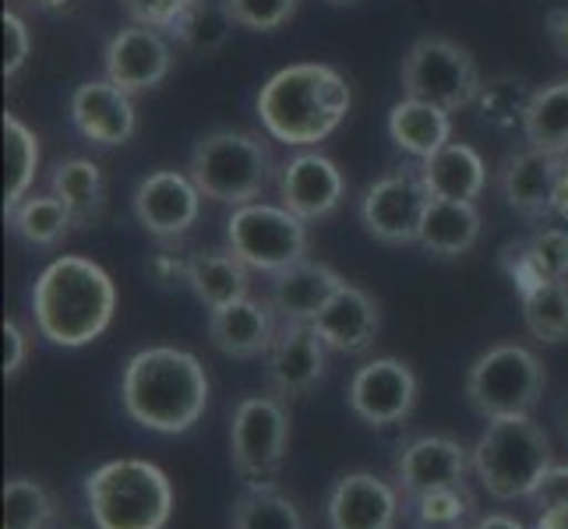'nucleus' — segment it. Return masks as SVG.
I'll list each match as a JSON object with an SVG mask.
<instances>
[{"mask_svg": "<svg viewBox=\"0 0 568 529\" xmlns=\"http://www.w3.org/2000/svg\"><path fill=\"white\" fill-rule=\"evenodd\" d=\"M209 370L187 349L149 346L124 364L121 403L124 414L155 435H184L209 409Z\"/></svg>", "mask_w": 568, "mask_h": 529, "instance_id": "nucleus-1", "label": "nucleus"}, {"mask_svg": "<svg viewBox=\"0 0 568 529\" xmlns=\"http://www.w3.org/2000/svg\"><path fill=\"white\" fill-rule=\"evenodd\" d=\"M116 311V286L103 265L82 254H61L36 276L32 322L53 346L78 349L103 336Z\"/></svg>", "mask_w": 568, "mask_h": 529, "instance_id": "nucleus-2", "label": "nucleus"}, {"mask_svg": "<svg viewBox=\"0 0 568 529\" xmlns=\"http://www.w3.org/2000/svg\"><path fill=\"white\" fill-rule=\"evenodd\" d=\"M354 95L346 78L328 64H290L262 85L254 110L262 128L290 149H311L336 131Z\"/></svg>", "mask_w": 568, "mask_h": 529, "instance_id": "nucleus-3", "label": "nucleus"}, {"mask_svg": "<svg viewBox=\"0 0 568 529\" xmlns=\"http://www.w3.org/2000/svg\"><path fill=\"white\" fill-rule=\"evenodd\" d=\"M85 505L95 529H166L173 484L149 459H110L85 477Z\"/></svg>", "mask_w": 568, "mask_h": 529, "instance_id": "nucleus-4", "label": "nucleus"}, {"mask_svg": "<svg viewBox=\"0 0 568 529\" xmlns=\"http://www.w3.org/2000/svg\"><path fill=\"white\" fill-rule=\"evenodd\" d=\"M191 181L199 184L202 199L230 208L251 205L262 199V191L276 181V160L272 149L251 131L220 128L202 134L187 160Z\"/></svg>", "mask_w": 568, "mask_h": 529, "instance_id": "nucleus-5", "label": "nucleus"}, {"mask_svg": "<svg viewBox=\"0 0 568 529\" xmlns=\"http://www.w3.org/2000/svg\"><path fill=\"white\" fill-rule=\"evenodd\" d=\"M469 462H474L480 487L495 501L530 498L540 477L555 466L551 441H547L544 427L534 424V417L487 420Z\"/></svg>", "mask_w": 568, "mask_h": 529, "instance_id": "nucleus-6", "label": "nucleus"}, {"mask_svg": "<svg viewBox=\"0 0 568 529\" xmlns=\"http://www.w3.org/2000/svg\"><path fill=\"white\" fill-rule=\"evenodd\" d=\"M547 388V370L530 346L501 343L469 364L466 399L484 420L530 417Z\"/></svg>", "mask_w": 568, "mask_h": 529, "instance_id": "nucleus-7", "label": "nucleus"}, {"mask_svg": "<svg viewBox=\"0 0 568 529\" xmlns=\"http://www.w3.org/2000/svg\"><path fill=\"white\" fill-rule=\"evenodd\" d=\"M403 95L456 113L480 95V68L466 47L445 35H420L403 57Z\"/></svg>", "mask_w": 568, "mask_h": 529, "instance_id": "nucleus-8", "label": "nucleus"}, {"mask_svg": "<svg viewBox=\"0 0 568 529\" xmlns=\"http://www.w3.org/2000/svg\"><path fill=\"white\" fill-rule=\"evenodd\" d=\"M226 247L251 272H276L307 258V223L293 215L286 205L251 202L230 212L226 220Z\"/></svg>", "mask_w": 568, "mask_h": 529, "instance_id": "nucleus-9", "label": "nucleus"}, {"mask_svg": "<svg viewBox=\"0 0 568 529\" xmlns=\"http://www.w3.org/2000/svg\"><path fill=\"white\" fill-rule=\"evenodd\" d=\"M290 452V409L280 396H247L230 420V462L244 484H276Z\"/></svg>", "mask_w": 568, "mask_h": 529, "instance_id": "nucleus-10", "label": "nucleus"}, {"mask_svg": "<svg viewBox=\"0 0 568 529\" xmlns=\"http://www.w3.org/2000/svg\"><path fill=\"white\" fill-rule=\"evenodd\" d=\"M430 205V191L424 184L420 163H406L378 176L361 194V223L367 237H375L385 247L417 244L424 212Z\"/></svg>", "mask_w": 568, "mask_h": 529, "instance_id": "nucleus-11", "label": "nucleus"}, {"mask_svg": "<svg viewBox=\"0 0 568 529\" xmlns=\"http://www.w3.org/2000/svg\"><path fill=\"white\" fill-rule=\"evenodd\" d=\"M417 375L399 357H375L354 370L346 385L349 409L371 427H396L417 406Z\"/></svg>", "mask_w": 568, "mask_h": 529, "instance_id": "nucleus-12", "label": "nucleus"}, {"mask_svg": "<svg viewBox=\"0 0 568 529\" xmlns=\"http://www.w3.org/2000/svg\"><path fill=\"white\" fill-rule=\"evenodd\" d=\"M131 212L145 233L155 241L173 244L199 223L202 212V191L191 181V173L178 170H155L142 176L131 194Z\"/></svg>", "mask_w": 568, "mask_h": 529, "instance_id": "nucleus-13", "label": "nucleus"}, {"mask_svg": "<svg viewBox=\"0 0 568 529\" xmlns=\"http://www.w3.org/2000/svg\"><path fill=\"white\" fill-rule=\"evenodd\" d=\"M328 529H396L403 519V491L375 474H346L325 498Z\"/></svg>", "mask_w": 568, "mask_h": 529, "instance_id": "nucleus-14", "label": "nucleus"}, {"mask_svg": "<svg viewBox=\"0 0 568 529\" xmlns=\"http://www.w3.org/2000/svg\"><path fill=\"white\" fill-rule=\"evenodd\" d=\"M173 68V47L160 29L149 26H128L116 32L103 50V71L106 78L131 95L152 92L166 82Z\"/></svg>", "mask_w": 568, "mask_h": 529, "instance_id": "nucleus-15", "label": "nucleus"}, {"mask_svg": "<svg viewBox=\"0 0 568 529\" xmlns=\"http://www.w3.org/2000/svg\"><path fill=\"white\" fill-rule=\"evenodd\" d=\"M325 339L315 322H283L268 349V388L286 403L304 399L325 375Z\"/></svg>", "mask_w": 568, "mask_h": 529, "instance_id": "nucleus-16", "label": "nucleus"}, {"mask_svg": "<svg viewBox=\"0 0 568 529\" xmlns=\"http://www.w3.org/2000/svg\"><path fill=\"white\" fill-rule=\"evenodd\" d=\"M68 113L74 131L100 149L128 145L134 131H139V113H134L131 92L116 89L110 78H92V82L78 85L71 92Z\"/></svg>", "mask_w": 568, "mask_h": 529, "instance_id": "nucleus-17", "label": "nucleus"}, {"mask_svg": "<svg viewBox=\"0 0 568 529\" xmlns=\"http://www.w3.org/2000/svg\"><path fill=\"white\" fill-rule=\"evenodd\" d=\"M280 202L301 215L304 223L325 220L339 208L343 194H346V181L343 170L328 160L322 152H297L280 166Z\"/></svg>", "mask_w": 568, "mask_h": 529, "instance_id": "nucleus-18", "label": "nucleus"}, {"mask_svg": "<svg viewBox=\"0 0 568 529\" xmlns=\"http://www.w3.org/2000/svg\"><path fill=\"white\" fill-rule=\"evenodd\" d=\"M561 155L526 145L523 152L505 155L498 166V187L505 205L530 223H544L555 215V181Z\"/></svg>", "mask_w": 568, "mask_h": 529, "instance_id": "nucleus-19", "label": "nucleus"}, {"mask_svg": "<svg viewBox=\"0 0 568 529\" xmlns=\"http://www.w3.org/2000/svg\"><path fill=\"white\" fill-rule=\"evenodd\" d=\"M466 469H474L469 452L448 435H424L399 448L396 456V487L403 495H424L438 487L466 484Z\"/></svg>", "mask_w": 568, "mask_h": 529, "instance_id": "nucleus-20", "label": "nucleus"}, {"mask_svg": "<svg viewBox=\"0 0 568 529\" xmlns=\"http://www.w3.org/2000/svg\"><path fill=\"white\" fill-rule=\"evenodd\" d=\"M276 311L265 301H251L241 297L233 304H223L209 311V343L233 360H254V357H268L272 343L280 336L276 325Z\"/></svg>", "mask_w": 568, "mask_h": 529, "instance_id": "nucleus-21", "label": "nucleus"}, {"mask_svg": "<svg viewBox=\"0 0 568 529\" xmlns=\"http://www.w3.org/2000/svg\"><path fill=\"white\" fill-rule=\"evenodd\" d=\"M343 276L325 262L301 258L297 265H290L272 276L268 286V304L283 322H315L325 304L343 289Z\"/></svg>", "mask_w": 568, "mask_h": 529, "instance_id": "nucleus-22", "label": "nucleus"}, {"mask_svg": "<svg viewBox=\"0 0 568 529\" xmlns=\"http://www.w3.org/2000/svg\"><path fill=\"white\" fill-rule=\"evenodd\" d=\"M318 336L328 349L336 353H367L378 339L382 328V311L378 301L367 289L343 283V289L325 304V311L315 318Z\"/></svg>", "mask_w": 568, "mask_h": 529, "instance_id": "nucleus-23", "label": "nucleus"}, {"mask_svg": "<svg viewBox=\"0 0 568 529\" xmlns=\"http://www.w3.org/2000/svg\"><path fill=\"white\" fill-rule=\"evenodd\" d=\"M420 173L430 199L445 202H477L487 187V166L480 152L463 142H448L435 155L420 160Z\"/></svg>", "mask_w": 568, "mask_h": 529, "instance_id": "nucleus-24", "label": "nucleus"}, {"mask_svg": "<svg viewBox=\"0 0 568 529\" xmlns=\"http://www.w3.org/2000/svg\"><path fill=\"white\" fill-rule=\"evenodd\" d=\"M480 241V208L477 202H445L430 199L417 244L430 258H463Z\"/></svg>", "mask_w": 568, "mask_h": 529, "instance_id": "nucleus-25", "label": "nucleus"}, {"mask_svg": "<svg viewBox=\"0 0 568 529\" xmlns=\"http://www.w3.org/2000/svg\"><path fill=\"white\" fill-rule=\"evenodd\" d=\"M388 139L414 155V160H427V155H435L442 145L453 142V116L435 103L403 95L388 110Z\"/></svg>", "mask_w": 568, "mask_h": 529, "instance_id": "nucleus-26", "label": "nucleus"}, {"mask_svg": "<svg viewBox=\"0 0 568 529\" xmlns=\"http://www.w3.org/2000/svg\"><path fill=\"white\" fill-rule=\"evenodd\" d=\"M247 272L251 268L230 247L187 254V286L209 311L247 297V289H251Z\"/></svg>", "mask_w": 568, "mask_h": 529, "instance_id": "nucleus-27", "label": "nucleus"}, {"mask_svg": "<svg viewBox=\"0 0 568 529\" xmlns=\"http://www.w3.org/2000/svg\"><path fill=\"white\" fill-rule=\"evenodd\" d=\"M50 191L61 199L71 215H74V226H95L103 220V208H106V181H103V170L95 166L92 160H64L50 170Z\"/></svg>", "mask_w": 568, "mask_h": 529, "instance_id": "nucleus-28", "label": "nucleus"}, {"mask_svg": "<svg viewBox=\"0 0 568 529\" xmlns=\"http://www.w3.org/2000/svg\"><path fill=\"white\" fill-rule=\"evenodd\" d=\"M519 131L530 149L568 155V78H555L534 92Z\"/></svg>", "mask_w": 568, "mask_h": 529, "instance_id": "nucleus-29", "label": "nucleus"}, {"mask_svg": "<svg viewBox=\"0 0 568 529\" xmlns=\"http://www.w3.org/2000/svg\"><path fill=\"white\" fill-rule=\"evenodd\" d=\"M477 519V498L466 484L403 495V522L409 529H469Z\"/></svg>", "mask_w": 568, "mask_h": 529, "instance_id": "nucleus-30", "label": "nucleus"}, {"mask_svg": "<svg viewBox=\"0 0 568 529\" xmlns=\"http://www.w3.org/2000/svg\"><path fill=\"white\" fill-rule=\"evenodd\" d=\"M4 215H8V226L18 241L29 244V247H43V251L61 244L74 226L71 208L57 199L53 191L50 194H29V199H22Z\"/></svg>", "mask_w": 568, "mask_h": 529, "instance_id": "nucleus-31", "label": "nucleus"}, {"mask_svg": "<svg viewBox=\"0 0 568 529\" xmlns=\"http://www.w3.org/2000/svg\"><path fill=\"white\" fill-rule=\"evenodd\" d=\"M230 529H307L301 508L276 484H247L233 501Z\"/></svg>", "mask_w": 568, "mask_h": 529, "instance_id": "nucleus-32", "label": "nucleus"}, {"mask_svg": "<svg viewBox=\"0 0 568 529\" xmlns=\"http://www.w3.org/2000/svg\"><path fill=\"white\" fill-rule=\"evenodd\" d=\"M523 301V322L537 343H565L568 339V279H547Z\"/></svg>", "mask_w": 568, "mask_h": 529, "instance_id": "nucleus-33", "label": "nucleus"}, {"mask_svg": "<svg viewBox=\"0 0 568 529\" xmlns=\"http://www.w3.org/2000/svg\"><path fill=\"white\" fill-rule=\"evenodd\" d=\"M4 160H8L4 212H11L18 202L29 199V187L39 170V139L14 113H4Z\"/></svg>", "mask_w": 568, "mask_h": 529, "instance_id": "nucleus-34", "label": "nucleus"}, {"mask_svg": "<svg viewBox=\"0 0 568 529\" xmlns=\"http://www.w3.org/2000/svg\"><path fill=\"white\" fill-rule=\"evenodd\" d=\"M534 92L537 89L526 82V78H516V74L487 78V82L480 85V95H477L480 121L498 128V131L523 128V116H526V110H530Z\"/></svg>", "mask_w": 568, "mask_h": 529, "instance_id": "nucleus-35", "label": "nucleus"}, {"mask_svg": "<svg viewBox=\"0 0 568 529\" xmlns=\"http://www.w3.org/2000/svg\"><path fill=\"white\" fill-rule=\"evenodd\" d=\"M57 498L47 484L32 477H11L4 484V529H53Z\"/></svg>", "mask_w": 568, "mask_h": 529, "instance_id": "nucleus-36", "label": "nucleus"}, {"mask_svg": "<svg viewBox=\"0 0 568 529\" xmlns=\"http://www.w3.org/2000/svg\"><path fill=\"white\" fill-rule=\"evenodd\" d=\"M230 29H233V18L226 14L223 0H215V4L212 0H191L187 11L181 14V22L173 26L170 35H178L187 50L212 57L226 47Z\"/></svg>", "mask_w": 568, "mask_h": 529, "instance_id": "nucleus-37", "label": "nucleus"}, {"mask_svg": "<svg viewBox=\"0 0 568 529\" xmlns=\"http://www.w3.org/2000/svg\"><path fill=\"white\" fill-rule=\"evenodd\" d=\"M301 0H223L233 26L247 32H276L293 14H297Z\"/></svg>", "mask_w": 568, "mask_h": 529, "instance_id": "nucleus-38", "label": "nucleus"}, {"mask_svg": "<svg viewBox=\"0 0 568 529\" xmlns=\"http://www.w3.org/2000/svg\"><path fill=\"white\" fill-rule=\"evenodd\" d=\"M526 241H530V254L547 279H568V230L540 226Z\"/></svg>", "mask_w": 568, "mask_h": 529, "instance_id": "nucleus-39", "label": "nucleus"}, {"mask_svg": "<svg viewBox=\"0 0 568 529\" xmlns=\"http://www.w3.org/2000/svg\"><path fill=\"white\" fill-rule=\"evenodd\" d=\"M501 268H505V276L508 283L516 286L519 297H526V293H534L540 283H547V276L540 272V265L534 262V254H530V241L519 237V241H508L501 247Z\"/></svg>", "mask_w": 568, "mask_h": 529, "instance_id": "nucleus-40", "label": "nucleus"}, {"mask_svg": "<svg viewBox=\"0 0 568 529\" xmlns=\"http://www.w3.org/2000/svg\"><path fill=\"white\" fill-rule=\"evenodd\" d=\"M191 0H121V8L131 14L134 26H149V29H166L173 32V26L181 22V14L187 11Z\"/></svg>", "mask_w": 568, "mask_h": 529, "instance_id": "nucleus-41", "label": "nucleus"}, {"mask_svg": "<svg viewBox=\"0 0 568 529\" xmlns=\"http://www.w3.org/2000/svg\"><path fill=\"white\" fill-rule=\"evenodd\" d=\"M0 26H4V78H14L18 71H22V64L29 61L32 35H29V26L14 11H4Z\"/></svg>", "mask_w": 568, "mask_h": 529, "instance_id": "nucleus-42", "label": "nucleus"}, {"mask_svg": "<svg viewBox=\"0 0 568 529\" xmlns=\"http://www.w3.org/2000/svg\"><path fill=\"white\" fill-rule=\"evenodd\" d=\"M534 505V512H558V508H568V466H551L540 477V484L534 487V495L526 498Z\"/></svg>", "mask_w": 568, "mask_h": 529, "instance_id": "nucleus-43", "label": "nucleus"}, {"mask_svg": "<svg viewBox=\"0 0 568 529\" xmlns=\"http://www.w3.org/2000/svg\"><path fill=\"white\" fill-rule=\"evenodd\" d=\"M149 272L163 289L181 286V283H187V258L178 251H155L149 258Z\"/></svg>", "mask_w": 568, "mask_h": 529, "instance_id": "nucleus-44", "label": "nucleus"}, {"mask_svg": "<svg viewBox=\"0 0 568 529\" xmlns=\"http://www.w3.org/2000/svg\"><path fill=\"white\" fill-rule=\"evenodd\" d=\"M29 357V336L18 322H4V375L14 378Z\"/></svg>", "mask_w": 568, "mask_h": 529, "instance_id": "nucleus-45", "label": "nucleus"}, {"mask_svg": "<svg viewBox=\"0 0 568 529\" xmlns=\"http://www.w3.org/2000/svg\"><path fill=\"white\" fill-rule=\"evenodd\" d=\"M544 29H547V35H551V43L558 47V53H565V57H568V8L547 11Z\"/></svg>", "mask_w": 568, "mask_h": 529, "instance_id": "nucleus-46", "label": "nucleus"}, {"mask_svg": "<svg viewBox=\"0 0 568 529\" xmlns=\"http://www.w3.org/2000/svg\"><path fill=\"white\" fill-rule=\"evenodd\" d=\"M555 215L568 220V155H561L558 181H555Z\"/></svg>", "mask_w": 568, "mask_h": 529, "instance_id": "nucleus-47", "label": "nucleus"}, {"mask_svg": "<svg viewBox=\"0 0 568 529\" xmlns=\"http://www.w3.org/2000/svg\"><path fill=\"white\" fill-rule=\"evenodd\" d=\"M469 529H526V526L513 516H505V512H491V516H480Z\"/></svg>", "mask_w": 568, "mask_h": 529, "instance_id": "nucleus-48", "label": "nucleus"}, {"mask_svg": "<svg viewBox=\"0 0 568 529\" xmlns=\"http://www.w3.org/2000/svg\"><path fill=\"white\" fill-rule=\"evenodd\" d=\"M534 529H568V508H558V512L537 516V526Z\"/></svg>", "mask_w": 568, "mask_h": 529, "instance_id": "nucleus-49", "label": "nucleus"}, {"mask_svg": "<svg viewBox=\"0 0 568 529\" xmlns=\"http://www.w3.org/2000/svg\"><path fill=\"white\" fill-rule=\"evenodd\" d=\"M29 4H32L36 11H61V8L71 4V0H29Z\"/></svg>", "mask_w": 568, "mask_h": 529, "instance_id": "nucleus-50", "label": "nucleus"}, {"mask_svg": "<svg viewBox=\"0 0 568 529\" xmlns=\"http://www.w3.org/2000/svg\"><path fill=\"white\" fill-rule=\"evenodd\" d=\"M328 4H354V0H328Z\"/></svg>", "mask_w": 568, "mask_h": 529, "instance_id": "nucleus-51", "label": "nucleus"}, {"mask_svg": "<svg viewBox=\"0 0 568 529\" xmlns=\"http://www.w3.org/2000/svg\"><path fill=\"white\" fill-rule=\"evenodd\" d=\"M565 430H568V424H565Z\"/></svg>", "mask_w": 568, "mask_h": 529, "instance_id": "nucleus-52", "label": "nucleus"}]
</instances>
